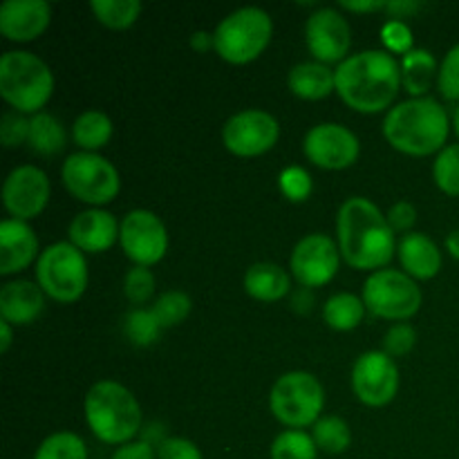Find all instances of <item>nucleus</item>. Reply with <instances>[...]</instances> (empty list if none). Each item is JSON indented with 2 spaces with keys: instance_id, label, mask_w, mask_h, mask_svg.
<instances>
[{
  "instance_id": "1",
  "label": "nucleus",
  "mask_w": 459,
  "mask_h": 459,
  "mask_svg": "<svg viewBox=\"0 0 459 459\" xmlns=\"http://www.w3.org/2000/svg\"><path fill=\"white\" fill-rule=\"evenodd\" d=\"M341 258L352 269L379 272L394 258V231L368 197H350L336 215Z\"/></svg>"
},
{
  "instance_id": "2",
  "label": "nucleus",
  "mask_w": 459,
  "mask_h": 459,
  "mask_svg": "<svg viewBox=\"0 0 459 459\" xmlns=\"http://www.w3.org/2000/svg\"><path fill=\"white\" fill-rule=\"evenodd\" d=\"M336 94L352 110L377 115L394 103L402 85L399 61L385 49H363L334 70Z\"/></svg>"
},
{
  "instance_id": "3",
  "label": "nucleus",
  "mask_w": 459,
  "mask_h": 459,
  "mask_svg": "<svg viewBox=\"0 0 459 459\" xmlns=\"http://www.w3.org/2000/svg\"><path fill=\"white\" fill-rule=\"evenodd\" d=\"M384 137L403 155L429 157L446 148L448 112L433 97L408 99L388 110L384 119Z\"/></svg>"
},
{
  "instance_id": "4",
  "label": "nucleus",
  "mask_w": 459,
  "mask_h": 459,
  "mask_svg": "<svg viewBox=\"0 0 459 459\" xmlns=\"http://www.w3.org/2000/svg\"><path fill=\"white\" fill-rule=\"evenodd\" d=\"M85 424L94 437L110 446L130 444L142 430V406L126 385L99 381L83 399Z\"/></svg>"
},
{
  "instance_id": "5",
  "label": "nucleus",
  "mask_w": 459,
  "mask_h": 459,
  "mask_svg": "<svg viewBox=\"0 0 459 459\" xmlns=\"http://www.w3.org/2000/svg\"><path fill=\"white\" fill-rule=\"evenodd\" d=\"M0 94L21 115H39L54 94V74L31 52L13 49L0 58Z\"/></svg>"
},
{
  "instance_id": "6",
  "label": "nucleus",
  "mask_w": 459,
  "mask_h": 459,
  "mask_svg": "<svg viewBox=\"0 0 459 459\" xmlns=\"http://www.w3.org/2000/svg\"><path fill=\"white\" fill-rule=\"evenodd\" d=\"M273 22L264 9L242 7L220 21L213 31V49L231 65H247L269 48Z\"/></svg>"
},
{
  "instance_id": "7",
  "label": "nucleus",
  "mask_w": 459,
  "mask_h": 459,
  "mask_svg": "<svg viewBox=\"0 0 459 459\" xmlns=\"http://www.w3.org/2000/svg\"><path fill=\"white\" fill-rule=\"evenodd\" d=\"M323 408H325V390L312 372H287L278 377L269 393V411L290 430H303L316 424Z\"/></svg>"
},
{
  "instance_id": "8",
  "label": "nucleus",
  "mask_w": 459,
  "mask_h": 459,
  "mask_svg": "<svg viewBox=\"0 0 459 459\" xmlns=\"http://www.w3.org/2000/svg\"><path fill=\"white\" fill-rule=\"evenodd\" d=\"M39 287L56 303H74L88 290L90 272L85 254L72 242H56L40 251L36 260Z\"/></svg>"
},
{
  "instance_id": "9",
  "label": "nucleus",
  "mask_w": 459,
  "mask_h": 459,
  "mask_svg": "<svg viewBox=\"0 0 459 459\" xmlns=\"http://www.w3.org/2000/svg\"><path fill=\"white\" fill-rule=\"evenodd\" d=\"M61 179L67 193L92 206L110 204L119 195L121 179L115 166L97 152H74L63 161Z\"/></svg>"
},
{
  "instance_id": "10",
  "label": "nucleus",
  "mask_w": 459,
  "mask_h": 459,
  "mask_svg": "<svg viewBox=\"0 0 459 459\" xmlns=\"http://www.w3.org/2000/svg\"><path fill=\"white\" fill-rule=\"evenodd\" d=\"M363 303L385 321H408L421 307V290L415 278L397 269H379L363 285Z\"/></svg>"
},
{
  "instance_id": "11",
  "label": "nucleus",
  "mask_w": 459,
  "mask_h": 459,
  "mask_svg": "<svg viewBox=\"0 0 459 459\" xmlns=\"http://www.w3.org/2000/svg\"><path fill=\"white\" fill-rule=\"evenodd\" d=\"M119 242L134 267H152L169 249V231L160 215L148 209H134L121 220Z\"/></svg>"
},
{
  "instance_id": "12",
  "label": "nucleus",
  "mask_w": 459,
  "mask_h": 459,
  "mask_svg": "<svg viewBox=\"0 0 459 459\" xmlns=\"http://www.w3.org/2000/svg\"><path fill=\"white\" fill-rule=\"evenodd\" d=\"M281 137V126L276 117L264 110L236 112L229 117L222 128V142L231 155L236 157H260L272 151Z\"/></svg>"
},
{
  "instance_id": "13",
  "label": "nucleus",
  "mask_w": 459,
  "mask_h": 459,
  "mask_svg": "<svg viewBox=\"0 0 459 459\" xmlns=\"http://www.w3.org/2000/svg\"><path fill=\"white\" fill-rule=\"evenodd\" d=\"M352 390L370 408L388 406L399 393V368L385 352L361 354L352 368Z\"/></svg>"
},
{
  "instance_id": "14",
  "label": "nucleus",
  "mask_w": 459,
  "mask_h": 459,
  "mask_svg": "<svg viewBox=\"0 0 459 459\" xmlns=\"http://www.w3.org/2000/svg\"><path fill=\"white\" fill-rule=\"evenodd\" d=\"M305 157L325 170H343L357 164L361 155L359 137L341 124H318L305 134Z\"/></svg>"
},
{
  "instance_id": "15",
  "label": "nucleus",
  "mask_w": 459,
  "mask_h": 459,
  "mask_svg": "<svg viewBox=\"0 0 459 459\" xmlns=\"http://www.w3.org/2000/svg\"><path fill=\"white\" fill-rule=\"evenodd\" d=\"M341 264V249L330 236L312 233L299 240L291 251L290 269L305 290L323 287L336 276Z\"/></svg>"
},
{
  "instance_id": "16",
  "label": "nucleus",
  "mask_w": 459,
  "mask_h": 459,
  "mask_svg": "<svg viewBox=\"0 0 459 459\" xmlns=\"http://www.w3.org/2000/svg\"><path fill=\"white\" fill-rule=\"evenodd\" d=\"M305 43L318 63H343L352 45V31L343 13L332 7L316 9L305 22Z\"/></svg>"
},
{
  "instance_id": "17",
  "label": "nucleus",
  "mask_w": 459,
  "mask_h": 459,
  "mask_svg": "<svg viewBox=\"0 0 459 459\" xmlns=\"http://www.w3.org/2000/svg\"><path fill=\"white\" fill-rule=\"evenodd\" d=\"M49 178L36 166H18L7 175L3 186L4 209L9 211L13 220H34L36 215L43 213L49 202Z\"/></svg>"
},
{
  "instance_id": "18",
  "label": "nucleus",
  "mask_w": 459,
  "mask_h": 459,
  "mask_svg": "<svg viewBox=\"0 0 459 459\" xmlns=\"http://www.w3.org/2000/svg\"><path fill=\"white\" fill-rule=\"evenodd\" d=\"M52 21V4L45 0H7L0 4V31L13 43L36 40Z\"/></svg>"
},
{
  "instance_id": "19",
  "label": "nucleus",
  "mask_w": 459,
  "mask_h": 459,
  "mask_svg": "<svg viewBox=\"0 0 459 459\" xmlns=\"http://www.w3.org/2000/svg\"><path fill=\"white\" fill-rule=\"evenodd\" d=\"M119 227L115 215L101 209H88L70 222V242L83 254H103L119 240Z\"/></svg>"
},
{
  "instance_id": "20",
  "label": "nucleus",
  "mask_w": 459,
  "mask_h": 459,
  "mask_svg": "<svg viewBox=\"0 0 459 459\" xmlns=\"http://www.w3.org/2000/svg\"><path fill=\"white\" fill-rule=\"evenodd\" d=\"M39 238L22 220H4L0 224V273L12 276L39 260Z\"/></svg>"
},
{
  "instance_id": "21",
  "label": "nucleus",
  "mask_w": 459,
  "mask_h": 459,
  "mask_svg": "<svg viewBox=\"0 0 459 459\" xmlns=\"http://www.w3.org/2000/svg\"><path fill=\"white\" fill-rule=\"evenodd\" d=\"M43 309L45 291L36 282L12 281L0 290V316L9 325H30Z\"/></svg>"
},
{
  "instance_id": "22",
  "label": "nucleus",
  "mask_w": 459,
  "mask_h": 459,
  "mask_svg": "<svg viewBox=\"0 0 459 459\" xmlns=\"http://www.w3.org/2000/svg\"><path fill=\"white\" fill-rule=\"evenodd\" d=\"M397 255L408 276L415 281H430L442 269V251L424 233H406L399 242Z\"/></svg>"
},
{
  "instance_id": "23",
  "label": "nucleus",
  "mask_w": 459,
  "mask_h": 459,
  "mask_svg": "<svg viewBox=\"0 0 459 459\" xmlns=\"http://www.w3.org/2000/svg\"><path fill=\"white\" fill-rule=\"evenodd\" d=\"M287 85L299 99L321 101V99L336 92V76L334 70H330L325 63H299V65L291 67L290 76H287Z\"/></svg>"
},
{
  "instance_id": "24",
  "label": "nucleus",
  "mask_w": 459,
  "mask_h": 459,
  "mask_svg": "<svg viewBox=\"0 0 459 459\" xmlns=\"http://www.w3.org/2000/svg\"><path fill=\"white\" fill-rule=\"evenodd\" d=\"M290 273L276 263H255L245 273V291L260 303H278L290 294Z\"/></svg>"
},
{
  "instance_id": "25",
  "label": "nucleus",
  "mask_w": 459,
  "mask_h": 459,
  "mask_svg": "<svg viewBox=\"0 0 459 459\" xmlns=\"http://www.w3.org/2000/svg\"><path fill=\"white\" fill-rule=\"evenodd\" d=\"M399 67H402V85L412 94V99L424 97L433 85L435 74H439L437 63L429 49H411L402 56Z\"/></svg>"
},
{
  "instance_id": "26",
  "label": "nucleus",
  "mask_w": 459,
  "mask_h": 459,
  "mask_svg": "<svg viewBox=\"0 0 459 459\" xmlns=\"http://www.w3.org/2000/svg\"><path fill=\"white\" fill-rule=\"evenodd\" d=\"M112 137V119L101 110H85L72 126V139L85 152H94L108 146Z\"/></svg>"
},
{
  "instance_id": "27",
  "label": "nucleus",
  "mask_w": 459,
  "mask_h": 459,
  "mask_svg": "<svg viewBox=\"0 0 459 459\" xmlns=\"http://www.w3.org/2000/svg\"><path fill=\"white\" fill-rule=\"evenodd\" d=\"M67 133L63 128L61 121L56 117L48 115V112H39L30 119V137H27V146L39 155H56L65 148Z\"/></svg>"
},
{
  "instance_id": "28",
  "label": "nucleus",
  "mask_w": 459,
  "mask_h": 459,
  "mask_svg": "<svg viewBox=\"0 0 459 459\" xmlns=\"http://www.w3.org/2000/svg\"><path fill=\"white\" fill-rule=\"evenodd\" d=\"M363 316H366V303L359 296L341 291L327 299L325 307H323V318L327 325L336 332H352L361 325Z\"/></svg>"
},
{
  "instance_id": "29",
  "label": "nucleus",
  "mask_w": 459,
  "mask_h": 459,
  "mask_svg": "<svg viewBox=\"0 0 459 459\" xmlns=\"http://www.w3.org/2000/svg\"><path fill=\"white\" fill-rule=\"evenodd\" d=\"M314 442H316L318 451L330 453V455H339V453H345L352 444V430H350L348 421L341 420L336 415L321 417V420L314 424L312 433Z\"/></svg>"
},
{
  "instance_id": "30",
  "label": "nucleus",
  "mask_w": 459,
  "mask_h": 459,
  "mask_svg": "<svg viewBox=\"0 0 459 459\" xmlns=\"http://www.w3.org/2000/svg\"><path fill=\"white\" fill-rule=\"evenodd\" d=\"M90 9L101 25L110 30H128L142 13V3L139 0H92Z\"/></svg>"
},
{
  "instance_id": "31",
  "label": "nucleus",
  "mask_w": 459,
  "mask_h": 459,
  "mask_svg": "<svg viewBox=\"0 0 459 459\" xmlns=\"http://www.w3.org/2000/svg\"><path fill=\"white\" fill-rule=\"evenodd\" d=\"M272 459H316L318 446L305 430H282L269 448Z\"/></svg>"
},
{
  "instance_id": "32",
  "label": "nucleus",
  "mask_w": 459,
  "mask_h": 459,
  "mask_svg": "<svg viewBox=\"0 0 459 459\" xmlns=\"http://www.w3.org/2000/svg\"><path fill=\"white\" fill-rule=\"evenodd\" d=\"M34 459H88V446L76 433L61 430L40 442Z\"/></svg>"
},
{
  "instance_id": "33",
  "label": "nucleus",
  "mask_w": 459,
  "mask_h": 459,
  "mask_svg": "<svg viewBox=\"0 0 459 459\" xmlns=\"http://www.w3.org/2000/svg\"><path fill=\"white\" fill-rule=\"evenodd\" d=\"M191 307H193L191 299H188L184 291L173 290V291H164V294L155 300L151 312L155 314L161 330H169V327H175L179 325V323L186 321L188 314H191Z\"/></svg>"
},
{
  "instance_id": "34",
  "label": "nucleus",
  "mask_w": 459,
  "mask_h": 459,
  "mask_svg": "<svg viewBox=\"0 0 459 459\" xmlns=\"http://www.w3.org/2000/svg\"><path fill=\"white\" fill-rule=\"evenodd\" d=\"M433 179L442 193L459 197V143L439 151L433 164Z\"/></svg>"
},
{
  "instance_id": "35",
  "label": "nucleus",
  "mask_w": 459,
  "mask_h": 459,
  "mask_svg": "<svg viewBox=\"0 0 459 459\" xmlns=\"http://www.w3.org/2000/svg\"><path fill=\"white\" fill-rule=\"evenodd\" d=\"M161 325L157 323L155 314L151 309H133L126 316V336L133 341L134 345H152L160 336Z\"/></svg>"
},
{
  "instance_id": "36",
  "label": "nucleus",
  "mask_w": 459,
  "mask_h": 459,
  "mask_svg": "<svg viewBox=\"0 0 459 459\" xmlns=\"http://www.w3.org/2000/svg\"><path fill=\"white\" fill-rule=\"evenodd\" d=\"M124 294L133 305H146L155 294V276L148 267H133L124 278Z\"/></svg>"
},
{
  "instance_id": "37",
  "label": "nucleus",
  "mask_w": 459,
  "mask_h": 459,
  "mask_svg": "<svg viewBox=\"0 0 459 459\" xmlns=\"http://www.w3.org/2000/svg\"><path fill=\"white\" fill-rule=\"evenodd\" d=\"M278 184H281V193L290 202H305L312 195V178L300 166H290L282 170Z\"/></svg>"
},
{
  "instance_id": "38",
  "label": "nucleus",
  "mask_w": 459,
  "mask_h": 459,
  "mask_svg": "<svg viewBox=\"0 0 459 459\" xmlns=\"http://www.w3.org/2000/svg\"><path fill=\"white\" fill-rule=\"evenodd\" d=\"M439 92L448 101H459V43L444 56L437 74Z\"/></svg>"
},
{
  "instance_id": "39",
  "label": "nucleus",
  "mask_w": 459,
  "mask_h": 459,
  "mask_svg": "<svg viewBox=\"0 0 459 459\" xmlns=\"http://www.w3.org/2000/svg\"><path fill=\"white\" fill-rule=\"evenodd\" d=\"M415 343H417V334L408 323H397V325H393L384 339L385 354L393 359L406 357V354L415 348Z\"/></svg>"
},
{
  "instance_id": "40",
  "label": "nucleus",
  "mask_w": 459,
  "mask_h": 459,
  "mask_svg": "<svg viewBox=\"0 0 459 459\" xmlns=\"http://www.w3.org/2000/svg\"><path fill=\"white\" fill-rule=\"evenodd\" d=\"M381 39L390 54H408L412 48V31L403 21H388L381 30Z\"/></svg>"
},
{
  "instance_id": "41",
  "label": "nucleus",
  "mask_w": 459,
  "mask_h": 459,
  "mask_svg": "<svg viewBox=\"0 0 459 459\" xmlns=\"http://www.w3.org/2000/svg\"><path fill=\"white\" fill-rule=\"evenodd\" d=\"M27 137H30V119H25L21 112H7L0 124V139L4 146H21L27 143Z\"/></svg>"
},
{
  "instance_id": "42",
  "label": "nucleus",
  "mask_w": 459,
  "mask_h": 459,
  "mask_svg": "<svg viewBox=\"0 0 459 459\" xmlns=\"http://www.w3.org/2000/svg\"><path fill=\"white\" fill-rule=\"evenodd\" d=\"M157 459H204L197 444L184 437H166L157 446Z\"/></svg>"
},
{
  "instance_id": "43",
  "label": "nucleus",
  "mask_w": 459,
  "mask_h": 459,
  "mask_svg": "<svg viewBox=\"0 0 459 459\" xmlns=\"http://www.w3.org/2000/svg\"><path fill=\"white\" fill-rule=\"evenodd\" d=\"M385 220L394 233H411V229L417 222V211L411 202H397V204L390 206Z\"/></svg>"
},
{
  "instance_id": "44",
  "label": "nucleus",
  "mask_w": 459,
  "mask_h": 459,
  "mask_svg": "<svg viewBox=\"0 0 459 459\" xmlns=\"http://www.w3.org/2000/svg\"><path fill=\"white\" fill-rule=\"evenodd\" d=\"M110 459H157V451L148 442H130L117 448Z\"/></svg>"
},
{
  "instance_id": "45",
  "label": "nucleus",
  "mask_w": 459,
  "mask_h": 459,
  "mask_svg": "<svg viewBox=\"0 0 459 459\" xmlns=\"http://www.w3.org/2000/svg\"><path fill=\"white\" fill-rule=\"evenodd\" d=\"M341 9H348L354 13H368V12H385V3H341Z\"/></svg>"
},
{
  "instance_id": "46",
  "label": "nucleus",
  "mask_w": 459,
  "mask_h": 459,
  "mask_svg": "<svg viewBox=\"0 0 459 459\" xmlns=\"http://www.w3.org/2000/svg\"><path fill=\"white\" fill-rule=\"evenodd\" d=\"M420 9V3H385V12L394 13V21L403 16V13H415Z\"/></svg>"
},
{
  "instance_id": "47",
  "label": "nucleus",
  "mask_w": 459,
  "mask_h": 459,
  "mask_svg": "<svg viewBox=\"0 0 459 459\" xmlns=\"http://www.w3.org/2000/svg\"><path fill=\"white\" fill-rule=\"evenodd\" d=\"M191 48L197 52H206V49L213 48V34H206V31H197L191 39Z\"/></svg>"
},
{
  "instance_id": "48",
  "label": "nucleus",
  "mask_w": 459,
  "mask_h": 459,
  "mask_svg": "<svg viewBox=\"0 0 459 459\" xmlns=\"http://www.w3.org/2000/svg\"><path fill=\"white\" fill-rule=\"evenodd\" d=\"M0 334H3V339H0V352H7L9 345H12V325H9L7 321H0Z\"/></svg>"
},
{
  "instance_id": "49",
  "label": "nucleus",
  "mask_w": 459,
  "mask_h": 459,
  "mask_svg": "<svg viewBox=\"0 0 459 459\" xmlns=\"http://www.w3.org/2000/svg\"><path fill=\"white\" fill-rule=\"evenodd\" d=\"M446 249H448V254L453 255V258L459 260V229H457V231H453L451 236L446 238Z\"/></svg>"
},
{
  "instance_id": "50",
  "label": "nucleus",
  "mask_w": 459,
  "mask_h": 459,
  "mask_svg": "<svg viewBox=\"0 0 459 459\" xmlns=\"http://www.w3.org/2000/svg\"><path fill=\"white\" fill-rule=\"evenodd\" d=\"M453 128H455V133L459 137V106L455 108V112H453Z\"/></svg>"
}]
</instances>
